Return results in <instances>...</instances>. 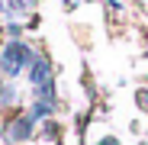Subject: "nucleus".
Wrapping results in <instances>:
<instances>
[{"label": "nucleus", "mask_w": 148, "mask_h": 145, "mask_svg": "<svg viewBox=\"0 0 148 145\" xmlns=\"http://www.w3.org/2000/svg\"><path fill=\"white\" fill-rule=\"evenodd\" d=\"M26 61H36V58H32V52H29V48L23 45V42H13V45H7L3 58H0V65H3V74H10V78H13V74H19Z\"/></svg>", "instance_id": "1"}, {"label": "nucleus", "mask_w": 148, "mask_h": 145, "mask_svg": "<svg viewBox=\"0 0 148 145\" xmlns=\"http://www.w3.org/2000/svg\"><path fill=\"white\" fill-rule=\"evenodd\" d=\"M32 84H36V90L42 93V100H45V103H52V100H55L52 68H48V61H45V58H36V61H32Z\"/></svg>", "instance_id": "2"}, {"label": "nucleus", "mask_w": 148, "mask_h": 145, "mask_svg": "<svg viewBox=\"0 0 148 145\" xmlns=\"http://www.w3.org/2000/svg\"><path fill=\"white\" fill-rule=\"evenodd\" d=\"M29 132H32V116H23V119H16V123L7 129V135H10V139H26Z\"/></svg>", "instance_id": "3"}, {"label": "nucleus", "mask_w": 148, "mask_h": 145, "mask_svg": "<svg viewBox=\"0 0 148 145\" xmlns=\"http://www.w3.org/2000/svg\"><path fill=\"white\" fill-rule=\"evenodd\" d=\"M13 97H16V93H13L7 84H0V103H13Z\"/></svg>", "instance_id": "4"}, {"label": "nucleus", "mask_w": 148, "mask_h": 145, "mask_svg": "<svg viewBox=\"0 0 148 145\" xmlns=\"http://www.w3.org/2000/svg\"><path fill=\"white\" fill-rule=\"evenodd\" d=\"M138 107H145V110H148V90H142V93H138Z\"/></svg>", "instance_id": "5"}, {"label": "nucleus", "mask_w": 148, "mask_h": 145, "mask_svg": "<svg viewBox=\"0 0 148 145\" xmlns=\"http://www.w3.org/2000/svg\"><path fill=\"white\" fill-rule=\"evenodd\" d=\"M97 145H116V142L113 139H103V142H97Z\"/></svg>", "instance_id": "6"}]
</instances>
